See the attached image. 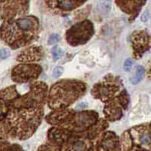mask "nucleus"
I'll list each match as a JSON object with an SVG mask.
<instances>
[{
  "label": "nucleus",
  "mask_w": 151,
  "mask_h": 151,
  "mask_svg": "<svg viewBox=\"0 0 151 151\" xmlns=\"http://www.w3.org/2000/svg\"><path fill=\"white\" fill-rule=\"evenodd\" d=\"M6 25L8 33H13L14 43L12 47L16 48L29 44L30 42L35 40L39 23L35 17H27L17 19Z\"/></svg>",
  "instance_id": "obj_1"
},
{
  "label": "nucleus",
  "mask_w": 151,
  "mask_h": 151,
  "mask_svg": "<svg viewBox=\"0 0 151 151\" xmlns=\"http://www.w3.org/2000/svg\"><path fill=\"white\" fill-rule=\"evenodd\" d=\"M82 106H83V105H81V106H79H79H78L77 107H79V108H81V107H82ZM83 106H84V107H86V104H84V105H83Z\"/></svg>",
  "instance_id": "obj_14"
},
{
  "label": "nucleus",
  "mask_w": 151,
  "mask_h": 151,
  "mask_svg": "<svg viewBox=\"0 0 151 151\" xmlns=\"http://www.w3.org/2000/svg\"><path fill=\"white\" fill-rule=\"evenodd\" d=\"M94 33L93 25L90 21H85L76 24L67 32V40L72 45L84 44Z\"/></svg>",
  "instance_id": "obj_2"
},
{
  "label": "nucleus",
  "mask_w": 151,
  "mask_h": 151,
  "mask_svg": "<svg viewBox=\"0 0 151 151\" xmlns=\"http://www.w3.org/2000/svg\"><path fill=\"white\" fill-rule=\"evenodd\" d=\"M64 72V69L60 67H58L53 70V76L55 78H58L61 76V74Z\"/></svg>",
  "instance_id": "obj_11"
},
{
  "label": "nucleus",
  "mask_w": 151,
  "mask_h": 151,
  "mask_svg": "<svg viewBox=\"0 0 151 151\" xmlns=\"http://www.w3.org/2000/svg\"><path fill=\"white\" fill-rule=\"evenodd\" d=\"M52 53L53 55L54 60H58L64 55V51L61 50V48H58V46H55L52 50Z\"/></svg>",
  "instance_id": "obj_8"
},
{
  "label": "nucleus",
  "mask_w": 151,
  "mask_h": 151,
  "mask_svg": "<svg viewBox=\"0 0 151 151\" xmlns=\"http://www.w3.org/2000/svg\"><path fill=\"white\" fill-rule=\"evenodd\" d=\"M144 69L142 66H137L135 69L134 74H132V76L130 77V82L132 84L136 85L138 83H140L144 76Z\"/></svg>",
  "instance_id": "obj_5"
},
{
  "label": "nucleus",
  "mask_w": 151,
  "mask_h": 151,
  "mask_svg": "<svg viewBox=\"0 0 151 151\" xmlns=\"http://www.w3.org/2000/svg\"><path fill=\"white\" fill-rule=\"evenodd\" d=\"M2 105H0V116H1L2 115Z\"/></svg>",
  "instance_id": "obj_13"
},
{
  "label": "nucleus",
  "mask_w": 151,
  "mask_h": 151,
  "mask_svg": "<svg viewBox=\"0 0 151 151\" xmlns=\"http://www.w3.org/2000/svg\"><path fill=\"white\" fill-rule=\"evenodd\" d=\"M60 40V37L58 34H52V36H50L49 39H48V45H53V44L58 42Z\"/></svg>",
  "instance_id": "obj_9"
},
{
  "label": "nucleus",
  "mask_w": 151,
  "mask_h": 151,
  "mask_svg": "<svg viewBox=\"0 0 151 151\" xmlns=\"http://www.w3.org/2000/svg\"><path fill=\"white\" fill-rule=\"evenodd\" d=\"M132 44L133 48H134L135 53L141 57V55L145 52V48L149 46V36H147V33H134L132 36Z\"/></svg>",
  "instance_id": "obj_4"
},
{
  "label": "nucleus",
  "mask_w": 151,
  "mask_h": 151,
  "mask_svg": "<svg viewBox=\"0 0 151 151\" xmlns=\"http://www.w3.org/2000/svg\"><path fill=\"white\" fill-rule=\"evenodd\" d=\"M99 12L103 14H107L111 10L110 0H100L98 5Z\"/></svg>",
  "instance_id": "obj_6"
},
{
  "label": "nucleus",
  "mask_w": 151,
  "mask_h": 151,
  "mask_svg": "<svg viewBox=\"0 0 151 151\" xmlns=\"http://www.w3.org/2000/svg\"><path fill=\"white\" fill-rule=\"evenodd\" d=\"M41 68L37 65H21L12 71V78L16 82L24 83L39 76Z\"/></svg>",
  "instance_id": "obj_3"
},
{
  "label": "nucleus",
  "mask_w": 151,
  "mask_h": 151,
  "mask_svg": "<svg viewBox=\"0 0 151 151\" xmlns=\"http://www.w3.org/2000/svg\"><path fill=\"white\" fill-rule=\"evenodd\" d=\"M132 65H133V60L131 58L127 59L125 61V64H124V70H125V71H126V72L130 71L132 67Z\"/></svg>",
  "instance_id": "obj_10"
},
{
  "label": "nucleus",
  "mask_w": 151,
  "mask_h": 151,
  "mask_svg": "<svg viewBox=\"0 0 151 151\" xmlns=\"http://www.w3.org/2000/svg\"><path fill=\"white\" fill-rule=\"evenodd\" d=\"M9 55H10V52H9V50L7 49H2L1 51H0V58L2 59H6L8 58V57L9 56Z\"/></svg>",
  "instance_id": "obj_12"
},
{
  "label": "nucleus",
  "mask_w": 151,
  "mask_h": 151,
  "mask_svg": "<svg viewBox=\"0 0 151 151\" xmlns=\"http://www.w3.org/2000/svg\"><path fill=\"white\" fill-rule=\"evenodd\" d=\"M71 147H72L70 148V150H83L86 149V144L82 140L75 141Z\"/></svg>",
  "instance_id": "obj_7"
}]
</instances>
